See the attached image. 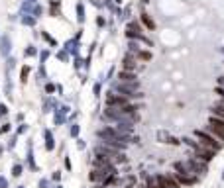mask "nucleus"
I'll use <instances>...</instances> for the list:
<instances>
[{"mask_svg": "<svg viewBox=\"0 0 224 188\" xmlns=\"http://www.w3.org/2000/svg\"><path fill=\"white\" fill-rule=\"evenodd\" d=\"M195 137H197V141H199L203 147H206V149L214 151V153L222 147V141H218L216 137H212L208 131H206V133H205V131H195Z\"/></svg>", "mask_w": 224, "mask_h": 188, "instance_id": "obj_1", "label": "nucleus"}, {"mask_svg": "<svg viewBox=\"0 0 224 188\" xmlns=\"http://www.w3.org/2000/svg\"><path fill=\"white\" fill-rule=\"evenodd\" d=\"M206 131L211 133L212 137H216L218 141H224V120L216 118V116H211L208 126H206Z\"/></svg>", "mask_w": 224, "mask_h": 188, "instance_id": "obj_2", "label": "nucleus"}, {"mask_svg": "<svg viewBox=\"0 0 224 188\" xmlns=\"http://www.w3.org/2000/svg\"><path fill=\"white\" fill-rule=\"evenodd\" d=\"M106 104L108 106H128L130 104V96H126V94H108Z\"/></svg>", "mask_w": 224, "mask_h": 188, "instance_id": "obj_3", "label": "nucleus"}, {"mask_svg": "<svg viewBox=\"0 0 224 188\" xmlns=\"http://www.w3.org/2000/svg\"><path fill=\"white\" fill-rule=\"evenodd\" d=\"M159 182L165 188H181V182L175 178V175L173 176H159Z\"/></svg>", "mask_w": 224, "mask_h": 188, "instance_id": "obj_4", "label": "nucleus"}, {"mask_svg": "<svg viewBox=\"0 0 224 188\" xmlns=\"http://www.w3.org/2000/svg\"><path fill=\"white\" fill-rule=\"evenodd\" d=\"M211 112H212V116H216V118H220V120H224V104H214L212 108H211Z\"/></svg>", "mask_w": 224, "mask_h": 188, "instance_id": "obj_5", "label": "nucleus"}, {"mask_svg": "<svg viewBox=\"0 0 224 188\" xmlns=\"http://www.w3.org/2000/svg\"><path fill=\"white\" fill-rule=\"evenodd\" d=\"M118 78H120V81H124V82H136V75H134L132 71H130V73H126V71H122V73L118 75Z\"/></svg>", "mask_w": 224, "mask_h": 188, "instance_id": "obj_6", "label": "nucleus"}, {"mask_svg": "<svg viewBox=\"0 0 224 188\" xmlns=\"http://www.w3.org/2000/svg\"><path fill=\"white\" fill-rule=\"evenodd\" d=\"M124 67H126V69H130V71H134V69H136L134 57H126V59H124Z\"/></svg>", "mask_w": 224, "mask_h": 188, "instance_id": "obj_7", "label": "nucleus"}, {"mask_svg": "<svg viewBox=\"0 0 224 188\" xmlns=\"http://www.w3.org/2000/svg\"><path fill=\"white\" fill-rule=\"evenodd\" d=\"M147 188H165V186L159 182V178H155V180H149V186Z\"/></svg>", "mask_w": 224, "mask_h": 188, "instance_id": "obj_8", "label": "nucleus"}, {"mask_svg": "<svg viewBox=\"0 0 224 188\" xmlns=\"http://www.w3.org/2000/svg\"><path fill=\"white\" fill-rule=\"evenodd\" d=\"M138 57L144 59V61H149V59H152V53H149V51H138Z\"/></svg>", "mask_w": 224, "mask_h": 188, "instance_id": "obj_9", "label": "nucleus"}, {"mask_svg": "<svg viewBox=\"0 0 224 188\" xmlns=\"http://www.w3.org/2000/svg\"><path fill=\"white\" fill-rule=\"evenodd\" d=\"M141 20H144V24H146V26L149 27V30H153V22H152V20H149L147 16H141Z\"/></svg>", "mask_w": 224, "mask_h": 188, "instance_id": "obj_10", "label": "nucleus"}, {"mask_svg": "<svg viewBox=\"0 0 224 188\" xmlns=\"http://www.w3.org/2000/svg\"><path fill=\"white\" fill-rule=\"evenodd\" d=\"M218 84H220L222 88H224V77H220V78H218Z\"/></svg>", "mask_w": 224, "mask_h": 188, "instance_id": "obj_11", "label": "nucleus"}]
</instances>
